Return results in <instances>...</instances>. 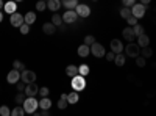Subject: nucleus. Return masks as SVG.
<instances>
[{
	"label": "nucleus",
	"instance_id": "24",
	"mask_svg": "<svg viewBox=\"0 0 156 116\" xmlns=\"http://www.w3.org/2000/svg\"><path fill=\"white\" fill-rule=\"evenodd\" d=\"M39 107L45 108V110H48V108L51 107V100L48 99V96H47V97H41V100H39Z\"/></svg>",
	"mask_w": 156,
	"mask_h": 116
},
{
	"label": "nucleus",
	"instance_id": "31",
	"mask_svg": "<svg viewBox=\"0 0 156 116\" xmlns=\"http://www.w3.org/2000/svg\"><path fill=\"white\" fill-rule=\"evenodd\" d=\"M12 68H14V69H17V71H23L25 69V64L20 61V60H14V61H12Z\"/></svg>",
	"mask_w": 156,
	"mask_h": 116
},
{
	"label": "nucleus",
	"instance_id": "27",
	"mask_svg": "<svg viewBox=\"0 0 156 116\" xmlns=\"http://www.w3.org/2000/svg\"><path fill=\"white\" fill-rule=\"evenodd\" d=\"M27 99V94H25L23 91H19L16 96H14V100H16V104H19V105H22L23 104V100Z\"/></svg>",
	"mask_w": 156,
	"mask_h": 116
},
{
	"label": "nucleus",
	"instance_id": "46",
	"mask_svg": "<svg viewBox=\"0 0 156 116\" xmlns=\"http://www.w3.org/2000/svg\"><path fill=\"white\" fill-rule=\"evenodd\" d=\"M2 21H3V13L0 11V22H2Z\"/></svg>",
	"mask_w": 156,
	"mask_h": 116
},
{
	"label": "nucleus",
	"instance_id": "37",
	"mask_svg": "<svg viewBox=\"0 0 156 116\" xmlns=\"http://www.w3.org/2000/svg\"><path fill=\"white\" fill-rule=\"evenodd\" d=\"M125 21L128 22V25H129V27H134V25L137 24V21H139V19H137V17H134V16L131 14V16H129V17H126Z\"/></svg>",
	"mask_w": 156,
	"mask_h": 116
},
{
	"label": "nucleus",
	"instance_id": "7",
	"mask_svg": "<svg viewBox=\"0 0 156 116\" xmlns=\"http://www.w3.org/2000/svg\"><path fill=\"white\" fill-rule=\"evenodd\" d=\"M20 80L25 82V83H31V82H36V72L30 71V69H23L20 72Z\"/></svg>",
	"mask_w": 156,
	"mask_h": 116
},
{
	"label": "nucleus",
	"instance_id": "39",
	"mask_svg": "<svg viewBox=\"0 0 156 116\" xmlns=\"http://www.w3.org/2000/svg\"><path fill=\"white\" fill-rule=\"evenodd\" d=\"M39 94H41V97H47L50 94V89L47 86H42V88H39Z\"/></svg>",
	"mask_w": 156,
	"mask_h": 116
},
{
	"label": "nucleus",
	"instance_id": "25",
	"mask_svg": "<svg viewBox=\"0 0 156 116\" xmlns=\"http://www.w3.org/2000/svg\"><path fill=\"white\" fill-rule=\"evenodd\" d=\"M11 114H12V116H23V114H27V113H25V110H23V107H22V105H19V104H17L14 108L11 110Z\"/></svg>",
	"mask_w": 156,
	"mask_h": 116
},
{
	"label": "nucleus",
	"instance_id": "12",
	"mask_svg": "<svg viewBox=\"0 0 156 116\" xmlns=\"http://www.w3.org/2000/svg\"><path fill=\"white\" fill-rule=\"evenodd\" d=\"M109 46H111V50H112L114 54H122L123 49H125L120 39H112V41L109 43Z\"/></svg>",
	"mask_w": 156,
	"mask_h": 116
},
{
	"label": "nucleus",
	"instance_id": "10",
	"mask_svg": "<svg viewBox=\"0 0 156 116\" xmlns=\"http://www.w3.org/2000/svg\"><path fill=\"white\" fill-rule=\"evenodd\" d=\"M75 11H76L78 17H87L90 14V8L86 3H78L76 8H75Z\"/></svg>",
	"mask_w": 156,
	"mask_h": 116
},
{
	"label": "nucleus",
	"instance_id": "45",
	"mask_svg": "<svg viewBox=\"0 0 156 116\" xmlns=\"http://www.w3.org/2000/svg\"><path fill=\"white\" fill-rule=\"evenodd\" d=\"M3 6H5V3H3V0H0V9H2Z\"/></svg>",
	"mask_w": 156,
	"mask_h": 116
},
{
	"label": "nucleus",
	"instance_id": "18",
	"mask_svg": "<svg viewBox=\"0 0 156 116\" xmlns=\"http://www.w3.org/2000/svg\"><path fill=\"white\" fill-rule=\"evenodd\" d=\"M137 44H139L140 49H142V47H147V46L150 44V38H148L145 33L139 35V36H137Z\"/></svg>",
	"mask_w": 156,
	"mask_h": 116
},
{
	"label": "nucleus",
	"instance_id": "6",
	"mask_svg": "<svg viewBox=\"0 0 156 116\" xmlns=\"http://www.w3.org/2000/svg\"><path fill=\"white\" fill-rule=\"evenodd\" d=\"M25 22V19H23V16L20 14V13H12V14H9V24L12 25V27H20V25Z\"/></svg>",
	"mask_w": 156,
	"mask_h": 116
},
{
	"label": "nucleus",
	"instance_id": "49",
	"mask_svg": "<svg viewBox=\"0 0 156 116\" xmlns=\"http://www.w3.org/2000/svg\"><path fill=\"white\" fill-rule=\"evenodd\" d=\"M44 2H47V0H44Z\"/></svg>",
	"mask_w": 156,
	"mask_h": 116
},
{
	"label": "nucleus",
	"instance_id": "34",
	"mask_svg": "<svg viewBox=\"0 0 156 116\" xmlns=\"http://www.w3.org/2000/svg\"><path fill=\"white\" fill-rule=\"evenodd\" d=\"M34 6H36V11H44V9H47V2H44V0H39Z\"/></svg>",
	"mask_w": 156,
	"mask_h": 116
},
{
	"label": "nucleus",
	"instance_id": "41",
	"mask_svg": "<svg viewBox=\"0 0 156 116\" xmlns=\"http://www.w3.org/2000/svg\"><path fill=\"white\" fill-rule=\"evenodd\" d=\"M25 85H27V83H25V82L19 80V82L16 83V89H17V91H23V89H25Z\"/></svg>",
	"mask_w": 156,
	"mask_h": 116
},
{
	"label": "nucleus",
	"instance_id": "16",
	"mask_svg": "<svg viewBox=\"0 0 156 116\" xmlns=\"http://www.w3.org/2000/svg\"><path fill=\"white\" fill-rule=\"evenodd\" d=\"M16 3H17V2H14V0H9V2H6L5 6H3V11L8 13V14L16 13V11H17V5H16Z\"/></svg>",
	"mask_w": 156,
	"mask_h": 116
},
{
	"label": "nucleus",
	"instance_id": "36",
	"mask_svg": "<svg viewBox=\"0 0 156 116\" xmlns=\"http://www.w3.org/2000/svg\"><path fill=\"white\" fill-rule=\"evenodd\" d=\"M19 30H20V33H22V35H28V33H30V25L23 22V24L20 25V27H19Z\"/></svg>",
	"mask_w": 156,
	"mask_h": 116
},
{
	"label": "nucleus",
	"instance_id": "28",
	"mask_svg": "<svg viewBox=\"0 0 156 116\" xmlns=\"http://www.w3.org/2000/svg\"><path fill=\"white\" fill-rule=\"evenodd\" d=\"M51 22H53L56 27H61L64 21H62V16H59V14H56V13H55V14L51 16Z\"/></svg>",
	"mask_w": 156,
	"mask_h": 116
},
{
	"label": "nucleus",
	"instance_id": "8",
	"mask_svg": "<svg viewBox=\"0 0 156 116\" xmlns=\"http://www.w3.org/2000/svg\"><path fill=\"white\" fill-rule=\"evenodd\" d=\"M23 93L27 94V97H31V96H34V97H36V94H39V86L36 85V82L27 83V85H25Z\"/></svg>",
	"mask_w": 156,
	"mask_h": 116
},
{
	"label": "nucleus",
	"instance_id": "3",
	"mask_svg": "<svg viewBox=\"0 0 156 116\" xmlns=\"http://www.w3.org/2000/svg\"><path fill=\"white\" fill-rule=\"evenodd\" d=\"M72 88L75 89V91H83V89L86 88V80H84V75L81 74H76L72 77Z\"/></svg>",
	"mask_w": 156,
	"mask_h": 116
},
{
	"label": "nucleus",
	"instance_id": "14",
	"mask_svg": "<svg viewBox=\"0 0 156 116\" xmlns=\"http://www.w3.org/2000/svg\"><path fill=\"white\" fill-rule=\"evenodd\" d=\"M122 36L125 38L128 43H131V41L136 39V35H134V32H133V27H126V28H123V30H122Z\"/></svg>",
	"mask_w": 156,
	"mask_h": 116
},
{
	"label": "nucleus",
	"instance_id": "4",
	"mask_svg": "<svg viewBox=\"0 0 156 116\" xmlns=\"http://www.w3.org/2000/svg\"><path fill=\"white\" fill-rule=\"evenodd\" d=\"M90 54H92L95 58H103L106 55V50H105V47H103V44L94 43V44H90Z\"/></svg>",
	"mask_w": 156,
	"mask_h": 116
},
{
	"label": "nucleus",
	"instance_id": "44",
	"mask_svg": "<svg viewBox=\"0 0 156 116\" xmlns=\"http://www.w3.org/2000/svg\"><path fill=\"white\" fill-rule=\"evenodd\" d=\"M150 2H151V0H140V3H142V5H145V6L150 5Z\"/></svg>",
	"mask_w": 156,
	"mask_h": 116
},
{
	"label": "nucleus",
	"instance_id": "22",
	"mask_svg": "<svg viewBox=\"0 0 156 116\" xmlns=\"http://www.w3.org/2000/svg\"><path fill=\"white\" fill-rule=\"evenodd\" d=\"M23 19H25V24H28V25L34 24V22H36V13H33V11H28L27 14L23 16Z\"/></svg>",
	"mask_w": 156,
	"mask_h": 116
},
{
	"label": "nucleus",
	"instance_id": "23",
	"mask_svg": "<svg viewBox=\"0 0 156 116\" xmlns=\"http://www.w3.org/2000/svg\"><path fill=\"white\" fill-rule=\"evenodd\" d=\"M76 74H78V66H75V64H69V66L66 68V75L70 77V79Z\"/></svg>",
	"mask_w": 156,
	"mask_h": 116
},
{
	"label": "nucleus",
	"instance_id": "26",
	"mask_svg": "<svg viewBox=\"0 0 156 116\" xmlns=\"http://www.w3.org/2000/svg\"><path fill=\"white\" fill-rule=\"evenodd\" d=\"M140 55H142V57H144V58L147 60V58L153 57V50H151L148 46H147V47H142V49H140Z\"/></svg>",
	"mask_w": 156,
	"mask_h": 116
},
{
	"label": "nucleus",
	"instance_id": "40",
	"mask_svg": "<svg viewBox=\"0 0 156 116\" xmlns=\"http://www.w3.org/2000/svg\"><path fill=\"white\" fill-rule=\"evenodd\" d=\"M0 114H2V116H9L11 114V110L6 105H2V107H0Z\"/></svg>",
	"mask_w": 156,
	"mask_h": 116
},
{
	"label": "nucleus",
	"instance_id": "17",
	"mask_svg": "<svg viewBox=\"0 0 156 116\" xmlns=\"http://www.w3.org/2000/svg\"><path fill=\"white\" fill-rule=\"evenodd\" d=\"M42 32H44L45 35H53V33L56 32V25H55L53 22H45V24L42 25Z\"/></svg>",
	"mask_w": 156,
	"mask_h": 116
},
{
	"label": "nucleus",
	"instance_id": "13",
	"mask_svg": "<svg viewBox=\"0 0 156 116\" xmlns=\"http://www.w3.org/2000/svg\"><path fill=\"white\" fill-rule=\"evenodd\" d=\"M76 54H78V57H81V58H86L87 55H90V46H87V44H81V46H78V49H76Z\"/></svg>",
	"mask_w": 156,
	"mask_h": 116
},
{
	"label": "nucleus",
	"instance_id": "47",
	"mask_svg": "<svg viewBox=\"0 0 156 116\" xmlns=\"http://www.w3.org/2000/svg\"><path fill=\"white\" fill-rule=\"evenodd\" d=\"M14 2H22V0H14Z\"/></svg>",
	"mask_w": 156,
	"mask_h": 116
},
{
	"label": "nucleus",
	"instance_id": "2",
	"mask_svg": "<svg viewBox=\"0 0 156 116\" xmlns=\"http://www.w3.org/2000/svg\"><path fill=\"white\" fill-rule=\"evenodd\" d=\"M123 50H125V55L129 57V58H136V57L140 55V47H139V44H137V43H133V41L128 43Z\"/></svg>",
	"mask_w": 156,
	"mask_h": 116
},
{
	"label": "nucleus",
	"instance_id": "11",
	"mask_svg": "<svg viewBox=\"0 0 156 116\" xmlns=\"http://www.w3.org/2000/svg\"><path fill=\"white\" fill-rule=\"evenodd\" d=\"M76 19H78V14H76L75 9H67V11L62 14V21L66 22V24H73Z\"/></svg>",
	"mask_w": 156,
	"mask_h": 116
},
{
	"label": "nucleus",
	"instance_id": "42",
	"mask_svg": "<svg viewBox=\"0 0 156 116\" xmlns=\"http://www.w3.org/2000/svg\"><path fill=\"white\" fill-rule=\"evenodd\" d=\"M134 3H136V0H122V5L123 6H129V8H131Z\"/></svg>",
	"mask_w": 156,
	"mask_h": 116
},
{
	"label": "nucleus",
	"instance_id": "29",
	"mask_svg": "<svg viewBox=\"0 0 156 116\" xmlns=\"http://www.w3.org/2000/svg\"><path fill=\"white\" fill-rule=\"evenodd\" d=\"M90 72V69H89V66L87 64H80V66H78V74H81V75H87Z\"/></svg>",
	"mask_w": 156,
	"mask_h": 116
},
{
	"label": "nucleus",
	"instance_id": "33",
	"mask_svg": "<svg viewBox=\"0 0 156 116\" xmlns=\"http://www.w3.org/2000/svg\"><path fill=\"white\" fill-rule=\"evenodd\" d=\"M67 104H69V102H67L66 97H59V100H58V104H56V105H58L59 110H64V108L67 107Z\"/></svg>",
	"mask_w": 156,
	"mask_h": 116
},
{
	"label": "nucleus",
	"instance_id": "32",
	"mask_svg": "<svg viewBox=\"0 0 156 116\" xmlns=\"http://www.w3.org/2000/svg\"><path fill=\"white\" fill-rule=\"evenodd\" d=\"M145 64H147V61H145V58L142 57V55L136 57V66L137 68H145Z\"/></svg>",
	"mask_w": 156,
	"mask_h": 116
},
{
	"label": "nucleus",
	"instance_id": "21",
	"mask_svg": "<svg viewBox=\"0 0 156 116\" xmlns=\"http://www.w3.org/2000/svg\"><path fill=\"white\" fill-rule=\"evenodd\" d=\"M126 61V55H122V54H115V58H114V63H115V66H119L122 68L123 64Z\"/></svg>",
	"mask_w": 156,
	"mask_h": 116
},
{
	"label": "nucleus",
	"instance_id": "5",
	"mask_svg": "<svg viewBox=\"0 0 156 116\" xmlns=\"http://www.w3.org/2000/svg\"><path fill=\"white\" fill-rule=\"evenodd\" d=\"M145 9H147V6H145V5H142L140 2H139V3H134V5L131 6L133 16L137 17V19H142V17L145 16Z\"/></svg>",
	"mask_w": 156,
	"mask_h": 116
},
{
	"label": "nucleus",
	"instance_id": "48",
	"mask_svg": "<svg viewBox=\"0 0 156 116\" xmlns=\"http://www.w3.org/2000/svg\"><path fill=\"white\" fill-rule=\"evenodd\" d=\"M92 2H97V0H92Z\"/></svg>",
	"mask_w": 156,
	"mask_h": 116
},
{
	"label": "nucleus",
	"instance_id": "1",
	"mask_svg": "<svg viewBox=\"0 0 156 116\" xmlns=\"http://www.w3.org/2000/svg\"><path fill=\"white\" fill-rule=\"evenodd\" d=\"M22 107H23V110H25V113H27V114H33L37 110V107H39V102L36 100L34 96H31V97H27V99L23 100Z\"/></svg>",
	"mask_w": 156,
	"mask_h": 116
},
{
	"label": "nucleus",
	"instance_id": "43",
	"mask_svg": "<svg viewBox=\"0 0 156 116\" xmlns=\"http://www.w3.org/2000/svg\"><path fill=\"white\" fill-rule=\"evenodd\" d=\"M105 58H106L108 61H114V58H115V54H114L112 50H111V52H108V54L105 55Z\"/></svg>",
	"mask_w": 156,
	"mask_h": 116
},
{
	"label": "nucleus",
	"instance_id": "38",
	"mask_svg": "<svg viewBox=\"0 0 156 116\" xmlns=\"http://www.w3.org/2000/svg\"><path fill=\"white\" fill-rule=\"evenodd\" d=\"M94 43H95V36H92V35H87V36H84V44L90 46V44H94Z\"/></svg>",
	"mask_w": 156,
	"mask_h": 116
},
{
	"label": "nucleus",
	"instance_id": "19",
	"mask_svg": "<svg viewBox=\"0 0 156 116\" xmlns=\"http://www.w3.org/2000/svg\"><path fill=\"white\" fill-rule=\"evenodd\" d=\"M61 3L66 9H75L78 5V0H61Z\"/></svg>",
	"mask_w": 156,
	"mask_h": 116
},
{
	"label": "nucleus",
	"instance_id": "30",
	"mask_svg": "<svg viewBox=\"0 0 156 116\" xmlns=\"http://www.w3.org/2000/svg\"><path fill=\"white\" fill-rule=\"evenodd\" d=\"M131 14H133V13H131V8H129V6H123V8L120 9V16H122L123 19L129 17V16H131Z\"/></svg>",
	"mask_w": 156,
	"mask_h": 116
},
{
	"label": "nucleus",
	"instance_id": "9",
	"mask_svg": "<svg viewBox=\"0 0 156 116\" xmlns=\"http://www.w3.org/2000/svg\"><path fill=\"white\" fill-rule=\"evenodd\" d=\"M19 80H20V71H17V69H11V71L8 72V75H6V82L11 83V85H16Z\"/></svg>",
	"mask_w": 156,
	"mask_h": 116
},
{
	"label": "nucleus",
	"instance_id": "15",
	"mask_svg": "<svg viewBox=\"0 0 156 116\" xmlns=\"http://www.w3.org/2000/svg\"><path fill=\"white\" fill-rule=\"evenodd\" d=\"M61 6H62L61 0H47V8H48L51 13H56Z\"/></svg>",
	"mask_w": 156,
	"mask_h": 116
},
{
	"label": "nucleus",
	"instance_id": "20",
	"mask_svg": "<svg viewBox=\"0 0 156 116\" xmlns=\"http://www.w3.org/2000/svg\"><path fill=\"white\" fill-rule=\"evenodd\" d=\"M80 100V96H78V91H73L72 93H67V102L69 104H76V102Z\"/></svg>",
	"mask_w": 156,
	"mask_h": 116
},
{
	"label": "nucleus",
	"instance_id": "35",
	"mask_svg": "<svg viewBox=\"0 0 156 116\" xmlns=\"http://www.w3.org/2000/svg\"><path fill=\"white\" fill-rule=\"evenodd\" d=\"M133 32H134V35H136V38H137L139 35L144 33V27H142V25H139V24H136L134 27H133Z\"/></svg>",
	"mask_w": 156,
	"mask_h": 116
}]
</instances>
